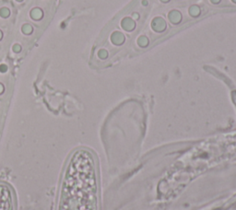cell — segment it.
Here are the masks:
<instances>
[{
  "mask_svg": "<svg viewBox=\"0 0 236 210\" xmlns=\"http://www.w3.org/2000/svg\"><path fill=\"white\" fill-rule=\"evenodd\" d=\"M97 191L92 154L84 149L76 151L65 172L60 210H96Z\"/></svg>",
  "mask_w": 236,
  "mask_h": 210,
  "instance_id": "6da1fadb",
  "label": "cell"
},
{
  "mask_svg": "<svg viewBox=\"0 0 236 210\" xmlns=\"http://www.w3.org/2000/svg\"><path fill=\"white\" fill-rule=\"evenodd\" d=\"M0 210H13L12 191L4 183H0Z\"/></svg>",
  "mask_w": 236,
  "mask_h": 210,
  "instance_id": "7a4b0ae2",
  "label": "cell"
},
{
  "mask_svg": "<svg viewBox=\"0 0 236 210\" xmlns=\"http://www.w3.org/2000/svg\"><path fill=\"white\" fill-rule=\"evenodd\" d=\"M31 17L35 20H38L43 18V11L40 8H33L31 11Z\"/></svg>",
  "mask_w": 236,
  "mask_h": 210,
  "instance_id": "3957f363",
  "label": "cell"
},
{
  "mask_svg": "<svg viewBox=\"0 0 236 210\" xmlns=\"http://www.w3.org/2000/svg\"><path fill=\"white\" fill-rule=\"evenodd\" d=\"M21 31L23 33H25V34H30L32 31V27L30 24H24L21 28Z\"/></svg>",
  "mask_w": 236,
  "mask_h": 210,
  "instance_id": "277c9868",
  "label": "cell"
},
{
  "mask_svg": "<svg viewBox=\"0 0 236 210\" xmlns=\"http://www.w3.org/2000/svg\"><path fill=\"white\" fill-rule=\"evenodd\" d=\"M9 9L7 8H2L1 9H0V16L2 17V18L6 19V18H8V17L9 16Z\"/></svg>",
  "mask_w": 236,
  "mask_h": 210,
  "instance_id": "5b68a950",
  "label": "cell"
},
{
  "mask_svg": "<svg viewBox=\"0 0 236 210\" xmlns=\"http://www.w3.org/2000/svg\"><path fill=\"white\" fill-rule=\"evenodd\" d=\"M13 51L15 53H20L21 51V46L20 44H15L13 46Z\"/></svg>",
  "mask_w": 236,
  "mask_h": 210,
  "instance_id": "8992f818",
  "label": "cell"
},
{
  "mask_svg": "<svg viewBox=\"0 0 236 210\" xmlns=\"http://www.w3.org/2000/svg\"><path fill=\"white\" fill-rule=\"evenodd\" d=\"M8 70V66H6V65H1L0 66V71L1 72H6Z\"/></svg>",
  "mask_w": 236,
  "mask_h": 210,
  "instance_id": "52a82bcc",
  "label": "cell"
},
{
  "mask_svg": "<svg viewBox=\"0 0 236 210\" xmlns=\"http://www.w3.org/2000/svg\"><path fill=\"white\" fill-rule=\"evenodd\" d=\"M1 38H2V31H0V40H1Z\"/></svg>",
  "mask_w": 236,
  "mask_h": 210,
  "instance_id": "ba28073f",
  "label": "cell"
},
{
  "mask_svg": "<svg viewBox=\"0 0 236 210\" xmlns=\"http://www.w3.org/2000/svg\"><path fill=\"white\" fill-rule=\"evenodd\" d=\"M17 1H22V0H17Z\"/></svg>",
  "mask_w": 236,
  "mask_h": 210,
  "instance_id": "9c48e42d",
  "label": "cell"
}]
</instances>
